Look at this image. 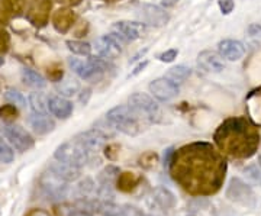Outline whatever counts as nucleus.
I'll return each instance as SVG.
<instances>
[{"mask_svg":"<svg viewBox=\"0 0 261 216\" xmlns=\"http://www.w3.org/2000/svg\"><path fill=\"white\" fill-rule=\"evenodd\" d=\"M74 140L80 142L89 152H97L105 147L106 135L100 129L93 128V129H89V131L80 132Z\"/></svg>","mask_w":261,"mask_h":216,"instance_id":"nucleus-13","label":"nucleus"},{"mask_svg":"<svg viewBox=\"0 0 261 216\" xmlns=\"http://www.w3.org/2000/svg\"><path fill=\"white\" fill-rule=\"evenodd\" d=\"M243 173L248 181H251L254 184H261V166L251 164V166L245 167L243 170Z\"/></svg>","mask_w":261,"mask_h":216,"instance_id":"nucleus-29","label":"nucleus"},{"mask_svg":"<svg viewBox=\"0 0 261 216\" xmlns=\"http://www.w3.org/2000/svg\"><path fill=\"white\" fill-rule=\"evenodd\" d=\"M152 199L161 209H173L176 206L174 195L166 187H155L152 190Z\"/></svg>","mask_w":261,"mask_h":216,"instance_id":"nucleus-20","label":"nucleus"},{"mask_svg":"<svg viewBox=\"0 0 261 216\" xmlns=\"http://www.w3.org/2000/svg\"><path fill=\"white\" fill-rule=\"evenodd\" d=\"M122 42L121 38L116 34H109V35H103L99 37L94 42L96 51L99 52V56L105 60H116L122 54Z\"/></svg>","mask_w":261,"mask_h":216,"instance_id":"nucleus-10","label":"nucleus"},{"mask_svg":"<svg viewBox=\"0 0 261 216\" xmlns=\"http://www.w3.org/2000/svg\"><path fill=\"white\" fill-rule=\"evenodd\" d=\"M248 35L251 38H255V39H261V25L258 23H251L248 29H247Z\"/></svg>","mask_w":261,"mask_h":216,"instance_id":"nucleus-35","label":"nucleus"},{"mask_svg":"<svg viewBox=\"0 0 261 216\" xmlns=\"http://www.w3.org/2000/svg\"><path fill=\"white\" fill-rule=\"evenodd\" d=\"M170 169L178 184L195 196L211 195L219 187L222 177L221 161L206 144H195L174 152Z\"/></svg>","mask_w":261,"mask_h":216,"instance_id":"nucleus-1","label":"nucleus"},{"mask_svg":"<svg viewBox=\"0 0 261 216\" xmlns=\"http://www.w3.org/2000/svg\"><path fill=\"white\" fill-rule=\"evenodd\" d=\"M48 111L60 119H67L73 113V103L63 96L48 97Z\"/></svg>","mask_w":261,"mask_h":216,"instance_id":"nucleus-17","label":"nucleus"},{"mask_svg":"<svg viewBox=\"0 0 261 216\" xmlns=\"http://www.w3.org/2000/svg\"><path fill=\"white\" fill-rule=\"evenodd\" d=\"M56 90L61 96L65 97H71L80 90V83L74 78H65L63 82H58L56 85Z\"/></svg>","mask_w":261,"mask_h":216,"instance_id":"nucleus-24","label":"nucleus"},{"mask_svg":"<svg viewBox=\"0 0 261 216\" xmlns=\"http://www.w3.org/2000/svg\"><path fill=\"white\" fill-rule=\"evenodd\" d=\"M39 187L48 200H61L68 193L67 181L60 179L51 170L45 171L39 179Z\"/></svg>","mask_w":261,"mask_h":216,"instance_id":"nucleus-6","label":"nucleus"},{"mask_svg":"<svg viewBox=\"0 0 261 216\" xmlns=\"http://www.w3.org/2000/svg\"><path fill=\"white\" fill-rule=\"evenodd\" d=\"M137 15L141 19V22L152 26H164L170 20V15L168 12H166V9L151 3H141L137 8Z\"/></svg>","mask_w":261,"mask_h":216,"instance_id":"nucleus-7","label":"nucleus"},{"mask_svg":"<svg viewBox=\"0 0 261 216\" xmlns=\"http://www.w3.org/2000/svg\"><path fill=\"white\" fill-rule=\"evenodd\" d=\"M79 190L83 196H90L93 193L96 187H94V183L92 179H84L80 184H79Z\"/></svg>","mask_w":261,"mask_h":216,"instance_id":"nucleus-32","label":"nucleus"},{"mask_svg":"<svg viewBox=\"0 0 261 216\" xmlns=\"http://www.w3.org/2000/svg\"><path fill=\"white\" fill-rule=\"evenodd\" d=\"M121 216H144V215H142V212L138 210L137 207L125 206L123 209H122Z\"/></svg>","mask_w":261,"mask_h":216,"instance_id":"nucleus-37","label":"nucleus"},{"mask_svg":"<svg viewBox=\"0 0 261 216\" xmlns=\"http://www.w3.org/2000/svg\"><path fill=\"white\" fill-rule=\"evenodd\" d=\"M54 157L57 161H61L65 164L74 166V167H83L87 164L90 152L84 148L83 145L75 140H70L61 144L54 152Z\"/></svg>","mask_w":261,"mask_h":216,"instance_id":"nucleus-4","label":"nucleus"},{"mask_svg":"<svg viewBox=\"0 0 261 216\" xmlns=\"http://www.w3.org/2000/svg\"><path fill=\"white\" fill-rule=\"evenodd\" d=\"M258 161H260V166H261V151H260V155H258Z\"/></svg>","mask_w":261,"mask_h":216,"instance_id":"nucleus-45","label":"nucleus"},{"mask_svg":"<svg viewBox=\"0 0 261 216\" xmlns=\"http://www.w3.org/2000/svg\"><path fill=\"white\" fill-rule=\"evenodd\" d=\"M68 64L71 67V70L80 78H83L86 82H94L99 80L102 74L108 70V63L102 57H89L87 61H82L79 58H70Z\"/></svg>","mask_w":261,"mask_h":216,"instance_id":"nucleus-3","label":"nucleus"},{"mask_svg":"<svg viewBox=\"0 0 261 216\" xmlns=\"http://www.w3.org/2000/svg\"><path fill=\"white\" fill-rule=\"evenodd\" d=\"M29 104L35 113H47L48 112V99L42 93H31L29 94Z\"/></svg>","mask_w":261,"mask_h":216,"instance_id":"nucleus-26","label":"nucleus"},{"mask_svg":"<svg viewBox=\"0 0 261 216\" xmlns=\"http://www.w3.org/2000/svg\"><path fill=\"white\" fill-rule=\"evenodd\" d=\"M68 49L80 57H90L92 56V45L84 41H67Z\"/></svg>","mask_w":261,"mask_h":216,"instance_id":"nucleus-27","label":"nucleus"},{"mask_svg":"<svg viewBox=\"0 0 261 216\" xmlns=\"http://www.w3.org/2000/svg\"><path fill=\"white\" fill-rule=\"evenodd\" d=\"M148 90L160 102H170L180 93V87L177 83L171 82L167 77H160V78L152 80L149 83Z\"/></svg>","mask_w":261,"mask_h":216,"instance_id":"nucleus-9","label":"nucleus"},{"mask_svg":"<svg viewBox=\"0 0 261 216\" xmlns=\"http://www.w3.org/2000/svg\"><path fill=\"white\" fill-rule=\"evenodd\" d=\"M5 99L13 106H19V107H27V99L23 97V94L19 93L18 90H13L9 89L6 93H5Z\"/></svg>","mask_w":261,"mask_h":216,"instance_id":"nucleus-30","label":"nucleus"},{"mask_svg":"<svg viewBox=\"0 0 261 216\" xmlns=\"http://www.w3.org/2000/svg\"><path fill=\"white\" fill-rule=\"evenodd\" d=\"M226 198L235 203H241V205H247V206H252L255 202L252 188L238 177H233L229 181L228 188H226Z\"/></svg>","mask_w":261,"mask_h":216,"instance_id":"nucleus-8","label":"nucleus"},{"mask_svg":"<svg viewBox=\"0 0 261 216\" xmlns=\"http://www.w3.org/2000/svg\"><path fill=\"white\" fill-rule=\"evenodd\" d=\"M177 2L178 0H161V5H163L164 8H171V6H174Z\"/></svg>","mask_w":261,"mask_h":216,"instance_id":"nucleus-42","label":"nucleus"},{"mask_svg":"<svg viewBox=\"0 0 261 216\" xmlns=\"http://www.w3.org/2000/svg\"><path fill=\"white\" fill-rule=\"evenodd\" d=\"M187 210H189L190 216H218L214 203L203 196H197V198L189 200Z\"/></svg>","mask_w":261,"mask_h":216,"instance_id":"nucleus-16","label":"nucleus"},{"mask_svg":"<svg viewBox=\"0 0 261 216\" xmlns=\"http://www.w3.org/2000/svg\"><path fill=\"white\" fill-rule=\"evenodd\" d=\"M70 216H92L90 213H87L86 210H73Z\"/></svg>","mask_w":261,"mask_h":216,"instance_id":"nucleus-43","label":"nucleus"},{"mask_svg":"<svg viewBox=\"0 0 261 216\" xmlns=\"http://www.w3.org/2000/svg\"><path fill=\"white\" fill-rule=\"evenodd\" d=\"M22 78H23L25 85H28L32 89H44L47 86L45 78L32 68H23L22 70Z\"/></svg>","mask_w":261,"mask_h":216,"instance_id":"nucleus-22","label":"nucleus"},{"mask_svg":"<svg viewBox=\"0 0 261 216\" xmlns=\"http://www.w3.org/2000/svg\"><path fill=\"white\" fill-rule=\"evenodd\" d=\"M3 63H5V60H3V58H2V57H0V67L3 66Z\"/></svg>","mask_w":261,"mask_h":216,"instance_id":"nucleus-44","label":"nucleus"},{"mask_svg":"<svg viewBox=\"0 0 261 216\" xmlns=\"http://www.w3.org/2000/svg\"><path fill=\"white\" fill-rule=\"evenodd\" d=\"M148 66V61H144V63H141V64H138V66L135 67V70L130 73V75H137L140 74L141 71H144V68Z\"/></svg>","mask_w":261,"mask_h":216,"instance_id":"nucleus-41","label":"nucleus"},{"mask_svg":"<svg viewBox=\"0 0 261 216\" xmlns=\"http://www.w3.org/2000/svg\"><path fill=\"white\" fill-rule=\"evenodd\" d=\"M13 158H15V154H13L12 148L0 137V160L3 161V163H6V164H9V163L13 161Z\"/></svg>","mask_w":261,"mask_h":216,"instance_id":"nucleus-31","label":"nucleus"},{"mask_svg":"<svg viewBox=\"0 0 261 216\" xmlns=\"http://www.w3.org/2000/svg\"><path fill=\"white\" fill-rule=\"evenodd\" d=\"M218 51L224 60L238 61L240 58H243L245 47L243 45V42H240L237 39H224L218 44Z\"/></svg>","mask_w":261,"mask_h":216,"instance_id":"nucleus-15","label":"nucleus"},{"mask_svg":"<svg viewBox=\"0 0 261 216\" xmlns=\"http://www.w3.org/2000/svg\"><path fill=\"white\" fill-rule=\"evenodd\" d=\"M3 133L10 144L20 152H25L34 147V138L31 137V133L19 125H5Z\"/></svg>","mask_w":261,"mask_h":216,"instance_id":"nucleus-11","label":"nucleus"},{"mask_svg":"<svg viewBox=\"0 0 261 216\" xmlns=\"http://www.w3.org/2000/svg\"><path fill=\"white\" fill-rule=\"evenodd\" d=\"M218 5H219V9L224 15H229L233 10V6H235L233 0H219Z\"/></svg>","mask_w":261,"mask_h":216,"instance_id":"nucleus-34","label":"nucleus"},{"mask_svg":"<svg viewBox=\"0 0 261 216\" xmlns=\"http://www.w3.org/2000/svg\"><path fill=\"white\" fill-rule=\"evenodd\" d=\"M138 181H140V179L135 177L132 173H123V174H119L116 184H118V187L121 188L122 192H129V190H132L138 184Z\"/></svg>","mask_w":261,"mask_h":216,"instance_id":"nucleus-28","label":"nucleus"},{"mask_svg":"<svg viewBox=\"0 0 261 216\" xmlns=\"http://www.w3.org/2000/svg\"><path fill=\"white\" fill-rule=\"evenodd\" d=\"M190 74H192V68H190V67L176 66L171 67V68L168 70L166 77L170 78L171 82H174V83H181V82H185L186 78H189Z\"/></svg>","mask_w":261,"mask_h":216,"instance_id":"nucleus-25","label":"nucleus"},{"mask_svg":"<svg viewBox=\"0 0 261 216\" xmlns=\"http://www.w3.org/2000/svg\"><path fill=\"white\" fill-rule=\"evenodd\" d=\"M48 170H51L54 174H57L60 179L65 180L67 183L68 181H75V180L80 177V170L79 167H74V166H70V164H65V163H61V161H57V163H53Z\"/></svg>","mask_w":261,"mask_h":216,"instance_id":"nucleus-19","label":"nucleus"},{"mask_svg":"<svg viewBox=\"0 0 261 216\" xmlns=\"http://www.w3.org/2000/svg\"><path fill=\"white\" fill-rule=\"evenodd\" d=\"M197 66L209 73H222L225 70V60L219 52L206 49L197 56Z\"/></svg>","mask_w":261,"mask_h":216,"instance_id":"nucleus-14","label":"nucleus"},{"mask_svg":"<svg viewBox=\"0 0 261 216\" xmlns=\"http://www.w3.org/2000/svg\"><path fill=\"white\" fill-rule=\"evenodd\" d=\"M29 125L38 135H47L49 132L54 131L56 122L53 118H49L47 113H32L28 119Z\"/></svg>","mask_w":261,"mask_h":216,"instance_id":"nucleus-18","label":"nucleus"},{"mask_svg":"<svg viewBox=\"0 0 261 216\" xmlns=\"http://www.w3.org/2000/svg\"><path fill=\"white\" fill-rule=\"evenodd\" d=\"M90 94H92V90L90 89H86L82 92V96H80V102L83 104H86L89 102V97H90Z\"/></svg>","mask_w":261,"mask_h":216,"instance_id":"nucleus-40","label":"nucleus"},{"mask_svg":"<svg viewBox=\"0 0 261 216\" xmlns=\"http://www.w3.org/2000/svg\"><path fill=\"white\" fill-rule=\"evenodd\" d=\"M0 115H2L3 118H6V119H10V118H13V116L16 115V109H15V106H13V104L5 106V107H2V109H0Z\"/></svg>","mask_w":261,"mask_h":216,"instance_id":"nucleus-36","label":"nucleus"},{"mask_svg":"<svg viewBox=\"0 0 261 216\" xmlns=\"http://www.w3.org/2000/svg\"><path fill=\"white\" fill-rule=\"evenodd\" d=\"M93 210L99 212L103 216H119L122 213V209L118 205H115L111 200H97L92 203Z\"/></svg>","mask_w":261,"mask_h":216,"instance_id":"nucleus-23","label":"nucleus"},{"mask_svg":"<svg viewBox=\"0 0 261 216\" xmlns=\"http://www.w3.org/2000/svg\"><path fill=\"white\" fill-rule=\"evenodd\" d=\"M113 34L121 38L122 42L137 41L144 37L147 32V25L144 22H130V20H119L113 23Z\"/></svg>","mask_w":261,"mask_h":216,"instance_id":"nucleus-12","label":"nucleus"},{"mask_svg":"<svg viewBox=\"0 0 261 216\" xmlns=\"http://www.w3.org/2000/svg\"><path fill=\"white\" fill-rule=\"evenodd\" d=\"M27 216H51L48 213L47 210H44V209H31Z\"/></svg>","mask_w":261,"mask_h":216,"instance_id":"nucleus-39","label":"nucleus"},{"mask_svg":"<svg viewBox=\"0 0 261 216\" xmlns=\"http://www.w3.org/2000/svg\"><path fill=\"white\" fill-rule=\"evenodd\" d=\"M178 56V49L176 48H170L167 51H164V52H161L159 56L160 61H163V63H173Z\"/></svg>","mask_w":261,"mask_h":216,"instance_id":"nucleus-33","label":"nucleus"},{"mask_svg":"<svg viewBox=\"0 0 261 216\" xmlns=\"http://www.w3.org/2000/svg\"><path fill=\"white\" fill-rule=\"evenodd\" d=\"M128 106L140 116L141 119H147L149 122H154V121L159 119V103L147 93L137 92V93L130 94L128 97Z\"/></svg>","mask_w":261,"mask_h":216,"instance_id":"nucleus-5","label":"nucleus"},{"mask_svg":"<svg viewBox=\"0 0 261 216\" xmlns=\"http://www.w3.org/2000/svg\"><path fill=\"white\" fill-rule=\"evenodd\" d=\"M118 177H119V169L115 166H108L100 171L97 181L102 187L113 188V184L118 181Z\"/></svg>","mask_w":261,"mask_h":216,"instance_id":"nucleus-21","label":"nucleus"},{"mask_svg":"<svg viewBox=\"0 0 261 216\" xmlns=\"http://www.w3.org/2000/svg\"><path fill=\"white\" fill-rule=\"evenodd\" d=\"M173 157H174V151L173 148H168L164 152V166L166 167H170V164H171V161H173Z\"/></svg>","mask_w":261,"mask_h":216,"instance_id":"nucleus-38","label":"nucleus"},{"mask_svg":"<svg viewBox=\"0 0 261 216\" xmlns=\"http://www.w3.org/2000/svg\"><path fill=\"white\" fill-rule=\"evenodd\" d=\"M106 119L115 129H118L125 135L134 137L141 132V118L126 104L115 106L113 109L106 113Z\"/></svg>","mask_w":261,"mask_h":216,"instance_id":"nucleus-2","label":"nucleus"}]
</instances>
